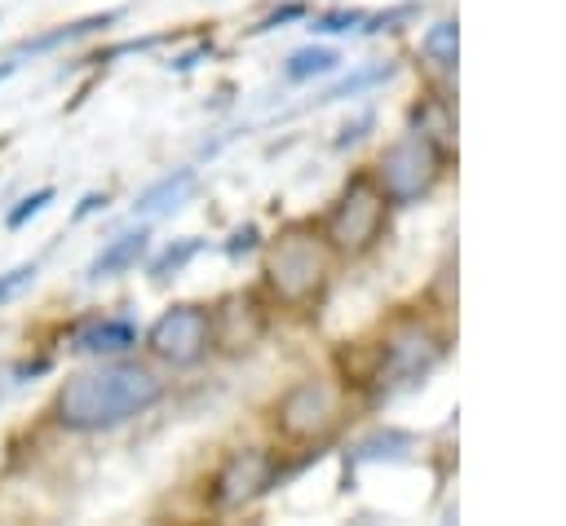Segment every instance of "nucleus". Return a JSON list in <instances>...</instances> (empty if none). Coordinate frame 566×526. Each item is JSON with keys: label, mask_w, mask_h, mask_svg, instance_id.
Segmentation results:
<instances>
[{"label": "nucleus", "mask_w": 566, "mask_h": 526, "mask_svg": "<svg viewBox=\"0 0 566 526\" xmlns=\"http://www.w3.org/2000/svg\"><path fill=\"white\" fill-rule=\"evenodd\" d=\"M164 393H168V385L150 358H133V354L93 358V367L57 380V389L49 398V420L62 433L97 438V433L124 429L137 415H146L150 407H159Z\"/></svg>", "instance_id": "nucleus-1"}, {"label": "nucleus", "mask_w": 566, "mask_h": 526, "mask_svg": "<svg viewBox=\"0 0 566 526\" xmlns=\"http://www.w3.org/2000/svg\"><path fill=\"white\" fill-rule=\"evenodd\" d=\"M265 292L287 305V309H305L327 292L332 278V248L314 234V230H283L279 239H270L265 248V265H261Z\"/></svg>", "instance_id": "nucleus-2"}, {"label": "nucleus", "mask_w": 566, "mask_h": 526, "mask_svg": "<svg viewBox=\"0 0 566 526\" xmlns=\"http://www.w3.org/2000/svg\"><path fill=\"white\" fill-rule=\"evenodd\" d=\"M385 225H389V194L376 186V177L358 172L332 199V208L318 225V239L332 248V256L354 261V256H367L385 239Z\"/></svg>", "instance_id": "nucleus-3"}, {"label": "nucleus", "mask_w": 566, "mask_h": 526, "mask_svg": "<svg viewBox=\"0 0 566 526\" xmlns=\"http://www.w3.org/2000/svg\"><path fill=\"white\" fill-rule=\"evenodd\" d=\"M447 345L438 332L420 327V323H407V327H394L380 349H376V362L367 371V393L371 402H385V398H398L402 389L420 385L438 362H442Z\"/></svg>", "instance_id": "nucleus-4"}, {"label": "nucleus", "mask_w": 566, "mask_h": 526, "mask_svg": "<svg viewBox=\"0 0 566 526\" xmlns=\"http://www.w3.org/2000/svg\"><path fill=\"white\" fill-rule=\"evenodd\" d=\"M142 349L155 367L168 371H190L199 367L212 349H217V327H212V309L199 301H177L168 305L146 332H142Z\"/></svg>", "instance_id": "nucleus-5"}, {"label": "nucleus", "mask_w": 566, "mask_h": 526, "mask_svg": "<svg viewBox=\"0 0 566 526\" xmlns=\"http://www.w3.org/2000/svg\"><path fill=\"white\" fill-rule=\"evenodd\" d=\"M438 177H442V146L420 128L398 133L376 159V186L389 194V203L424 199L438 186Z\"/></svg>", "instance_id": "nucleus-6"}, {"label": "nucleus", "mask_w": 566, "mask_h": 526, "mask_svg": "<svg viewBox=\"0 0 566 526\" xmlns=\"http://www.w3.org/2000/svg\"><path fill=\"white\" fill-rule=\"evenodd\" d=\"M340 424V393L323 376H301L274 402V429L292 442H323Z\"/></svg>", "instance_id": "nucleus-7"}, {"label": "nucleus", "mask_w": 566, "mask_h": 526, "mask_svg": "<svg viewBox=\"0 0 566 526\" xmlns=\"http://www.w3.org/2000/svg\"><path fill=\"white\" fill-rule=\"evenodd\" d=\"M279 482V460L274 451L265 446H243V451H230L212 482H208V499L217 513H234V508H248L252 499H261L270 486Z\"/></svg>", "instance_id": "nucleus-8"}, {"label": "nucleus", "mask_w": 566, "mask_h": 526, "mask_svg": "<svg viewBox=\"0 0 566 526\" xmlns=\"http://www.w3.org/2000/svg\"><path fill=\"white\" fill-rule=\"evenodd\" d=\"M142 345V327L128 314H88L75 318L66 332V349L80 358H124L137 354Z\"/></svg>", "instance_id": "nucleus-9"}, {"label": "nucleus", "mask_w": 566, "mask_h": 526, "mask_svg": "<svg viewBox=\"0 0 566 526\" xmlns=\"http://www.w3.org/2000/svg\"><path fill=\"white\" fill-rule=\"evenodd\" d=\"M150 252V225H133V230H119L111 234L84 265V283H106V278H119V274H133Z\"/></svg>", "instance_id": "nucleus-10"}, {"label": "nucleus", "mask_w": 566, "mask_h": 526, "mask_svg": "<svg viewBox=\"0 0 566 526\" xmlns=\"http://www.w3.org/2000/svg\"><path fill=\"white\" fill-rule=\"evenodd\" d=\"M111 22H119V9H106V13H88V18H75V22H57V27H49V31H40V35H27L9 57L13 62H22V57H44V53H57V49H66V44H75V40H84V35H97V31H106Z\"/></svg>", "instance_id": "nucleus-11"}, {"label": "nucleus", "mask_w": 566, "mask_h": 526, "mask_svg": "<svg viewBox=\"0 0 566 526\" xmlns=\"http://www.w3.org/2000/svg\"><path fill=\"white\" fill-rule=\"evenodd\" d=\"M195 181H199V172L190 168V164H181V168H172V172H164V177H155L137 199H133V221L142 217V221H150V217H164V212H177L181 203H186V194L195 190Z\"/></svg>", "instance_id": "nucleus-12"}, {"label": "nucleus", "mask_w": 566, "mask_h": 526, "mask_svg": "<svg viewBox=\"0 0 566 526\" xmlns=\"http://www.w3.org/2000/svg\"><path fill=\"white\" fill-rule=\"evenodd\" d=\"M203 252V239L199 234H181V239H172V243H164L159 252H146V274H150V283H168V278H177L195 256Z\"/></svg>", "instance_id": "nucleus-13"}, {"label": "nucleus", "mask_w": 566, "mask_h": 526, "mask_svg": "<svg viewBox=\"0 0 566 526\" xmlns=\"http://www.w3.org/2000/svg\"><path fill=\"white\" fill-rule=\"evenodd\" d=\"M340 71V53L327 49V44H305V49H292L287 62H283V80L287 84H310V80H323Z\"/></svg>", "instance_id": "nucleus-14"}, {"label": "nucleus", "mask_w": 566, "mask_h": 526, "mask_svg": "<svg viewBox=\"0 0 566 526\" xmlns=\"http://www.w3.org/2000/svg\"><path fill=\"white\" fill-rule=\"evenodd\" d=\"M394 75V62H371V66H358L354 75H345V80H336L332 88H323L314 102L323 106V102H340V97H358V93H367V88H376V84H385Z\"/></svg>", "instance_id": "nucleus-15"}, {"label": "nucleus", "mask_w": 566, "mask_h": 526, "mask_svg": "<svg viewBox=\"0 0 566 526\" xmlns=\"http://www.w3.org/2000/svg\"><path fill=\"white\" fill-rule=\"evenodd\" d=\"M455 49H460V31H455V22H451V18L433 22V27L420 35V53H424L433 66H442V71H451V66H455Z\"/></svg>", "instance_id": "nucleus-16"}, {"label": "nucleus", "mask_w": 566, "mask_h": 526, "mask_svg": "<svg viewBox=\"0 0 566 526\" xmlns=\"http://www.w3.org/2000/svg\"><path fill=\"white\" fill-rule=\"evenodd\" d=\"M53 199H57V190H53V186H40V190L22 194V199H18V203L4 212V225H9V230H22V225H27L31 217H40V212H44Z\"/></svg>", "instance_id": "nucleus-17"}, {"label": "nucleus", "mask_w": 566, "mask_h": 526, "mask_svg": "<svg viewBox=\"0 0 566 526\" xmlns=\"http://www.w3.org/2000/svg\"><path fill=\"white\" fill-rule=\"evenodd\" d=\"M363 22H367L363 9H327V13H314V18H310V31H318V35H340V31H358Z\"/></svg>", "instance_id": "nucleus-18"}, {"label": "nucleus", "mask_w": 566, "mask_h": 526, "mask_svg": "<svg viewBox=\"0 0 566 526\" xmlns=\"http://www.w3.org/2000/svg\"><path fill=\"white\" fill-rule=\"evenodd\" d=\"M407 451H411L407 433H376V438H363L354 446V460H380V455H407Z\"/></svg>", "instance_id": "nucleus-19"}, {"label": "nucleus", "mask_w": 566, "mask_h": 526, "mask_svg": "<svg viewBox=\"0 0 566 526\" xmlns=\"http://www.w3.org/2000/svg\"><path fill=\"white\" fill-rule=\"evenodd\" d=\"M411 128H420V133H429L438 146L447 141V133H451V119H447V106H438V102H424V106H416L411 111Z\"/></svg>", "instance_id": "nucleus-20"}, {"label": "nucleus", "mask_w": 566, "mask_h": 526, "mask_svg": "<svg viewBox=\"0 0 566 526\" xmlns=\"http://www.w3.org/2000/svg\"><path fill=\"white\" fill-rule=\"evenodd\" d=\"M35 274H40V261H22V265L4 270V274H0V305H9L22 287H31V283H35Z\"/></svg>", "instance_id": "nucleus-21"}, {"label": "nucleus", "mask_w": 566, "mask_h": 526, "mask_svg": "<svg viewBox=\"0 0 566 526\" xmlns=\"http://www.w3.org/2000/svg\"><path fill=\"white\" fill-rule=\"evenodd\" d=\"M367 128H376V115H371V111H363V115L345 119V124H340V133H336V146H354V141H363V137H367Z\"/></svg>", "instance_id": "nucleus-22"}, {"label": "nucleus", "mask_w": 566, "mask_h": 526, "mask_svg": "<svg viewBox=\"0 0 566 526\" xmlns=\"http://www.w3.org/2000/svg\"><path fill=\"white\" fill-rule=\"evenodd\" d=\"M106 203H111V194H106V190H88V194L80 199V208L71 212V221H88L93 212H106Z\"/></svg>", "instance_id": "nucleus-23"}, {"label": "nucleus", "mask_w": 566, "mask_h": 526, "mask_svg": "<svg viewBox=\"0 0 566 526\" xmlns=\"http://www.w3.org/2000/svg\"><path fill=\"white\" fill-rule=\"evenodd\" d=\"M252 248H256V225L234 230V234H230V243H226V252H230V256H243V252H252Z\"/></svg>", "instance_id": "nucleus-24"}, {"label": "nucleus", "mask_w": 566, "mask_h": 526, "mask_svg": "<svg viewBox=\"0 0 566 526\" xmlns=\"http://www.w3.org/2000/svg\"><path fill=\"white\" fill-rule=\"evenodd\" d=\"M292 18H305V4H283V9H274L256 31H270V27H279V22H292Z\"/></svg>", "instance_id": "nucleus-25"}, {"label": "nucleus", "mask_w": 566, "mask_h": 526, "mask_svg": "<svg viewBox=\"0 0 566 526\" xmlns=\"http://www.w3.org/2000/svg\"><path fill=\"white\" fill-rule=\"evenodd\" d=\"M18 66H22V62H13V57H4V62H0V84H4V80H9V75L18 71Z\"/></svg>", "instance_id": "nucleus-26"}]
</instances>
